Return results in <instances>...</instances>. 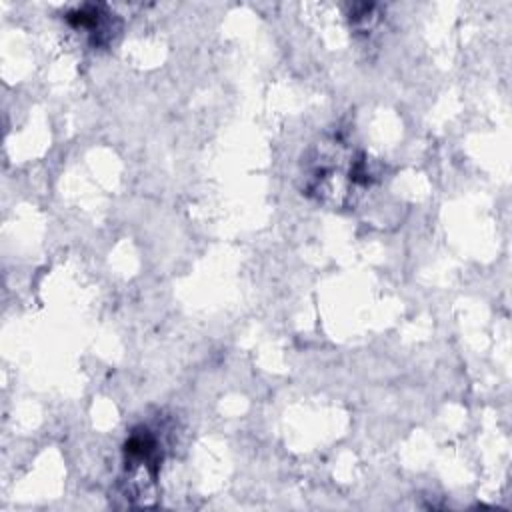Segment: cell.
Segmentation results:
<instances>
[{"instance_id": "cell-1", "label": "cell", "mask_w": 512, "mask_h": 512, "mask_svg": "<svg viewBox=\"0 0 512 512\" xmlns=\"http://www.w3.org/2000/svg\"><path fill=\"white\" fill-rule=\"evenodd\" d=\"M304 192L328 206H350L370 186L368 160L350 142L330 136L310 148L302 166Z\"/></svg>"}, {"instance_id": "cell-2", "label": "cell", "mask_w": 512, "mask_h": 512, "mask_svg": "<svg viewBox=\"0 0 512 512\" xmlns=\"http://www.w3.org/2000/svg\"><path fill=\"white\" fill-rule=\"evenodd\" d=\"M162 462V442L154 430L140 426L132 430L124 444V472L122 492L132 506L156 504V482Z\"/></svg>"}]
</instances>
